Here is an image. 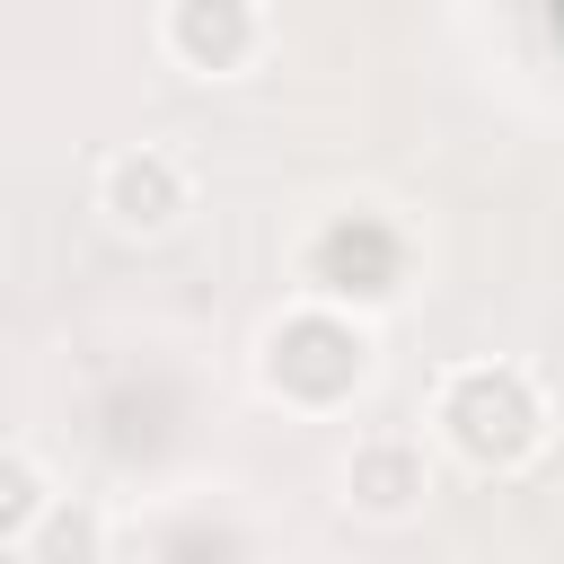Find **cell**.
Instances as JSON below:
<instances>
[{"instance_id":"cell-1","label":"cell","mask_w":564,"mask_h":564,"mask_svg":"<svg viewBox=\"0 0 564 564\" xmlns=\"http://www.w3.org/2000/svg\"><path fill=\"white\" fill-rule=\"evenodd\" d=\"M423 423L432 441L467 467V476H520L546 458L555 441V405L538 388L529 361H502V352H476V361H449L423 397Z\"/></svg>"},{"instance_id":"cell-2","label":"cell","mask_w":564,"mask_h":564,"mask_svg":"<svg viewBox=\"0 0 564 564\" xmlns=\"http://www.w3.org/2000/svg\"><path fill=\"white\" fill-rule=\"evenodd\" d=\"M370 370H379L370 317L326 308V300L282 308V317L264 326V344H256V379H264V397H282L291 414H344V405L370 388Z\"/></svg>"},{"instance_id":"cell-3","label":"cell","mask_w":564,"mask_h":564,"mask_svg":"<svg viewBox=\"0 0 564 564\" xmlns=\"http://www.w3.org/2000/svg\"><path fill=\"white\" fill-rule=\"evenodd\" d=\"M88 203H97V220H106L115 238H167V229H185V212H194V167H185V150H167V141H123V150L97 159Z\"/></svg>"},{"instance_id":"cell-4","label":"cell","mask_w":564,"mask_h":564,"mask_svg":"<svg viewBox=\"0 0 564 564\" xmlns=\"http://www.w3.org/2000/svg\"><path fill=\"white\" fill-rule=\"evenodd\" d=\"M397 291H405V238H397L379 212H335V220L308 238V300L370 317V308H388Z\"/></svg>"},{"instance_id":"cell-5","label":"cell","mask_w":564,"mask_h":564,"mask_svg":"<svg viewBox=\"0 0 564 564\" xmlns=\"http://www.w3.org/2000/svg\"><path fill=\"white\" fill-rule=\"evenodd\" d=\"M150 35L185 79H247L273 53V18L256 0H167L150 18Z\"/></svg>"},{"instance_id":"cell-6","label":"cell","mask_w":564,"mask_h":564,"mask_svg":"<svg viewBox=\"0 0 564 564\" xmlns=\"http://www.w3.org/2000/svg\"><path fill=\"white\" fill-rule=\"evenodd\" d=\"M423 502H432V449H423V432H361L344 449V511L352 520L405 529V520H423Z\"/></svg>"},{"instance_id":"cell-7","label":"cell","mask_w":564,"mask_h":564,"mask_svg":"<svg viewBox=\"0 0 564 564\" xmlns=\"http://www.w3.org/2000/svg\"><path fill=\"white\" fill-rule=\"evenodd\" d=\"M106 511L88 502V494H62L44 520H35V538L26 546H9V564H106Z\"/></svg>"},{"instance_id":"cell-8","label":"cell","mask_w":564,"mask_h":564,"mask_svg":"<svg viewBox=\"0 0 564 564\" xmlns=\"http://www.w3.org/2000/svg\"><path fill=\"white\" fill-rule=\"evenodd\" d=\"M53 502H62V485L44 476V458H35L26 441H9V449H0V546H26Z\"/></svg>"}]
</instances>
